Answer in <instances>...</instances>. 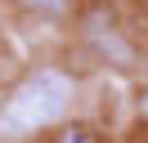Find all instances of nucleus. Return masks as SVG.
<instances>
[{
  "instance_id": "nucleus-1",
  "label": "nucleus",
  "mask_w": 148,
  "mask_h": 143,
  "mask_svg": "<svg viewBox=\"0 0 148 143\" xmlns=\"http://www.w3.org/2000/svg\"><path fill=\"white\" fill-rule=\"evenodd\" d=\"M72 80L54 67H40L32 76H23L18 85L9 89V98L0 103V134L5 139H27V134H40L49 125H58L72 107Z\"/></svg>"
},
{
  "instance_id": "nucleus-2",
  "label": "nucleus",
  "mask_w": 148,
  "mask_h": 143,
  "mask_svg": "<svg viewBox=\"0 0 148 143\" xmlns=\"http://www.w3.org/2000/svg\"><path fill=\"white\" fill-rule=\"evenodd\" d=\"M18 9L32 14V18H54L58 22V18H67L76 9V0H18Z\"/></svg>"
},
{
  "instance_id": "nucleus-3",
  "label": "nucleus",
  "mask_w": 148,
  "mask_h": 143,
  "mask_svg": "<svg viewBox=\"0 0 148 143\" xmlns=\"http://www.w3.org/2000/svg\"><path fill=\"white\" fill-rule=\"evenodd\" d=\"M90 40H94V49H99L103 58H117V63H130V58H135V49L121 40V31H103V36H90Z\"/></svg>"
},
{
  "instance_id": "nucleus-4",
  "label": "nucleus",
  "mask_w": 148,
  "mask_h": 143,
  "mask_svg": "<svg viewBox=\"0 0 148 143\" xmlns=\"http://www.w3.org/2000/svg\"><path fill=\"white\" fill-rule=\"evenodd\" d=\"M49 143H99V134L90 130V125H81V121H72V125H63V130L54 134Z\"/></svg>"
}]
</instances>
